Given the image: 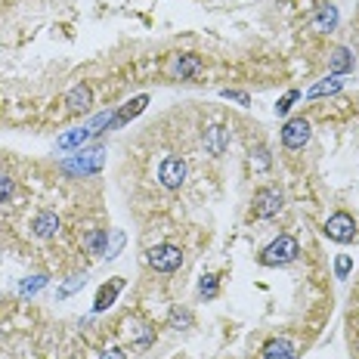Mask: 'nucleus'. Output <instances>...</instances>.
<instances>
[{
	"label": "nucleus",
	"instance_id": "1",
	"mask_svg": "<svg viewBox=\"0 0 359 359\" xmlns=\"http://www.w3.org/2000/svg\"><path fill=\"white\" fill-rule=\"evenodd\" d=\"M102 164H106V149H90V152H78L72 158H65L62 170L74 177H90V174H100Z\"/></svg>",
	"mask_w": 359,
	"mask_h": 359
},
{
	"label": "nucleus",
	"instance_id": "2",
	"mask_svg": "<svg viewBox=\"0 0 359 359\" xmlns=\"http://www.w3.org/2000/svg\"><path fill=\"white\" fill-rule=\"evenodd\" d=\"M301 254V248H297V242L291 236H279L276 242H269L264 251H260V264L264 266H285L291 264V260Z\"/></svg>",
	"mask_w": 359,
	"mask_h": 359
},
{
	"label": "nucleus",
	"instance_id": "3",
	"mask_svg": "<svg viewBox=\"0 0 359 359\" xmlns=\"http://www.w3.org/2000/svg\"><path fill=\"white\" fill-rule=\"evenodd\" d=\"M149 266L158 269V273H174V269H180V264H183V251L177 248V245H155L152 251L146 254Z\"/></svg>",
	"mask_w": 359,
	"mask_h": 359
},
{
	"label": "nucleus",
	"instance_id": "4",
	"mask_svg": "<svg viewBox=\"0 0 359 359\" xmlns=\"http://www.w3.org/2000/svg\"><path fill=\"white\" fill-rule=\"evenodd\" d=\"M325 236L332 238V242H341V245L353 242V238H356V220H353V217H350L347 211L332 214V217L325 220Z\"/></svg>",
	"mask_w": 359,
	"mask_h": 359
},
{
	"label": "nucleus",
	"instance_id": "5",
	"mask_svg": "<svg viewBox=\"0 0 359 359\" xmlns=\"http://www.w3.org/2000/svg\"><path fill=\"white\" fill-rule=\"evenodd\" d=\"M282 201H285V198H282V192L279 189H269V186H266V189H257L251 211H254V217H260V220H269V217H276L282 211Z\"/></svg>",
	"mask_w": 359,
	"mask_h": 359
},
{
	"label": "nucleus",
	"instance_id": "6",
	"mask_svg": "<svg viewBox=\"0 0 359 359\" xmlns=\"http://www.w3.org/2000/svg\"><path fill=\"white\" fill-rule=\"evenodd\" d=\"M158 180L164 189H180L186 180V161L177 158V155H168V158L158 164Z\"/></svg>",
	"mask_w": 359,
	"mask_h": 359
},
{
	"label": "nucleus",
	"instance_id": "7",
	"mask_svg": "<svg viewBox=\"0 0 359 359\" xmlns=\"http://www.w3.org/2000/svg\"><path fill=\"white\" fill-rule=\"evenodd\" d=\"M282 143L288 149H304L310 143V121H306V118H291V121H285V127H282Z\"/></svg>",
	"mask_w": 359,
	"mask_h": 359
},
{
	"label": "nucleus",
	"instance_id": "8",
	"mask_svg": "<svg viewBox=\"0 0 359 359\" xmlns=\"http://www.w3.org/2000/svg\"><path fill=\"white\" fill-rule=\"evenodd\" d=\"M201 143H205V152L208 155L220 158V155L226 152V146H229V130H226V127H220V124L205 127V133H201Z\"/></svg>",
	"mask_w": 359,
	"mask_h": 359
},
{
	"label": "nucleus",
	"instance_id": "9",
	"mask_svg": "<svg viewBox=\"0 0 359 359\" xmlns=\"http://www.w3.org/2000/svg\"><path fill=\"white\" fill-rule=\"evenodd\" d=\"M65 106H69L72 115H84V111H90V106H93V90L87 84H74L69 90V96H65Z\"/></svg>",
	"mask_w": 359,
	"mask_h": 359
},
{
	"label": "nucleus",
	"instance_id": "10",
	"mask_svg": "<svg viewBox=\"0 0 359 359\" xmlns=\"http://www.w3.org/2000/svg\"><path fill=\"white\" fill-rule=\"evenodd\" d=\"M59 226H62V223H59V217L53 211H41L34 217V223H32V229H34L37 238H53L59 233Z\"/></svg>",
	"mask_w": 359,
	"mask_h": 359
},
{
	"label": "nucleus",
	"instance_id": "11",
	"mask_svg": "<svg viewBox=\"0 0 359 359\" xmlns=\"http://www.w3.org/2000/svg\"><path fill=\"white\" fill-rule=\"evenodd\" d=\"M264 359H297V350L285 338H273L264 344Z\"/></svg>",
	"mask_w": 359,
	"mask_h": 359
},
{
	"label": "nucleus",
	"instance_id": "12",
	"mask_svg": "<svg viewBox=\"0 0 359 359\" xmlns=\"http://www.w3.org/2000/svg\"><path fill=\"white\" fill-rule=\"evenodd\" d=\"M124 288V282L121 279H115V282H109V285H102L100 291H96V301H93V310L96 313H102V310H109L111 304H115V297H118V291Z\"/></svg>",
	"mask_w": 359,
	"mask_h": 359
},
{
	"label": "nucleus",
	"instance_id": "13",
	"mask_svg": "<svg viewBox=\"0 0 359 359\" xmlns=\"http://www.w3.org/2000/svg\"><path fill=\"white\" fill-rule=\"evenodd\" d=\"M146 106H149V96H137V100H130V102H127V106H124L121 111H118L115 118H111V127H121V124H127V121H130V118H137V115H140V111H143Z\"/></svg>",
	"mask_w": 359,
	"mask_h": 359
},
{
	"label": "nucleus",
	"instance_id": "14",
	"mask_svg": "<svg viewBox=\"0 0 359 359\" xmlns=\"http://www.w3.org/2000/svg\"><path fill=\"white\" fill-rule=\"evenodd\" d=\"M328 65H332V74H347V72H353V53H350L347 47H338L332 53V59H328Z\"/></svg>",
	"mask_w": 359,
	"mask_h": 359
},
{
	"label": "nucleus",
	"instance_id": "15",
	"mask_svg": "<svg viewBox=\"0 0 359 359\" xmlns=\"http://www.w3.org/2000/svg\"><path fill=\"white\" fill-rule=\"evenodd\" d=\"M341 87H344V81L338 78V74H332V78L319 81V84H313L310 90H306V100H319V96H332V93H338Z\"/></svg>",
	"mask_w": 359,
	"mask_h": 359
},
{
	"label": "nucleus",
	"instance_id": "16",
	"mask_svg": "<svg viewBox=\"0 0 359 359\" xmlns=\"http://www.w3.org/2000/svg\"><path fill=\"white\" fill-rule=\"evenodd\" d=\"M90 137H93V133H90V127H81V130H69V133H62V137L56 140V149H78V146H84Z\"/></svg>",
	"mask_w": 359,
	"mask_h": 359
},
{
	"label": "nucleus",
	"instance_id": "17",
	"mask_svg": "<svg viewBox=\"0 0 359 359\" xmlns=\"http://www.w3.org/2000/svg\"><path fill=\"white\" fill-rule=\"evenodd\" d=\"M334 25H338V6L323 4L316 13V32H332Z\"/></svg>",
	"mask_w": 359,
	"mask_h": 359
},
{
	"label": "nucleus",
	"instance_id": "18",
	"mask_svg": "<svg viewBox=\"0 0 359 359\" xmlns=\"http://www.w3.org/2000/svg\"><path fill=\"white\" fill-rule=\"evenodd\" d=\"M198 69H201V59H198V56H192V53L180 56V59H177V65H174V72H177V78H180V81H186V78H192V74H198Z\"/></svg>",
	"mask_w": 359,
	"mask_h": 359
},
{
	"label": "nucleus",
	"instance_id": "19",
	"mask_svg": "<svg viewBox=\"0 0 359 359\" xmlns=\"http://www.w3.org/2000/svg\"><path fill=\"white\" fill-rule=\"evenodd\" d=\"M41 288H47V276H28V279L19 282V294H22V297H32V294H37Z\"/></svg>",
	"mask_w": 359,
	"mask_h": 359
},
{
	"label": "nucleus",
	"instance_id": "20",
	"mask_svg": "<svg viewBox=\"0 0 359 359\" xmlns=\"http://www.w3.org/2000/svg\"><path fill=\"white\" fill-rule=\"evenodd\" d=\"M121 248H124V233H121V229H111L109 238H106V251H102V254H106V260H111Z\"/></svg>",
	"mask_w": 359,
	"mask_h": 359
},
{
	"label": "nucleus",
	"instance_id": "21",
	"mask_svg": "<svg viewBox=\"0 0 359 359\" xmlns=\"http://www.w3.org/2000/svg\"><path fill=\"white\" fill-rule=\"evenodd\" d=\"M269 164H273V158H269V152H266L264 146H260V149H251V168H254V170H266Z\"/></svg>",
	"mask_w": 359,
	"mask_h": 359
},
{
	"label": "nucleus",
	"instance_id": "22",
	"mask_svg": "<svg viewBox=\"0 0 359 359\" xmlns=\"http://www.w3.org/2000/svg\"><path fill=\"white\" fill-rule=\"evenodd\" d=\"M217 291H220V285H217V276H205V279L198 282V294L205 297V301L217 297Z\"/></svg>",
	"mask_w": 359,
	"mask_h": 359
},
{
	"label": "nucleus",
	"instance_id": "23",
	"mask_svg": "<svg viewBox=\"0 0 359 359\" xmlns=\"http://www.w3.org/2000/svg\"><path fill=\"white\" fill-rule=\"evenodd\" d=\"M84 285H87V276H72V279L59 288V297H69V294H74V291H81Z\"/></svg>",
	"mask_w": 359,
	"mask_h": 359
},
{
	"label": "nucleus",
	"instance_id": "24",
	"mask_svg": "<svg viewBox=\"0 0 359 359\" xmlns=\"http://www.w3.org/2000/svg\"><path fill=\"white\" fill-rule=\"evenodd\" d=\"M106 238H109V233H106V229H100V233L87 236V248L93 251V254H102V251H106Z\"/></svg>",
	"mask_w": 359,
	"mask_h": 359
},
{
	"label": "nucleus",
	"instance_id": "25",
	"mask_svg": "<svg viewBox=\"0 0 359 359\" xmlns=\"http://www.w3.org/2000/svg\"><path fill=\"white\" fill-rule=\"evenodd\" d=\"M350 269H353V260H350V254H341V257L334 260V276H338V279H347Z\"/></svg>",
	"mask_w": 359,
	"mask_h": 359
},
{
	"label": "nucleus",
	"instance_id": "26",
	"mask_svg": "<svg viewBox=\"0 0 359 359\" xmlns=\"http://www.w3.org/2000/svg\"><path fill=\"white\" fill-rule=\"evenodd\" d=\"M13 192H16V183H13L10 177L0 174V205H6V201L13 198Z\"/></svg>",
	"mask_w": 359,
	"mask_h": 359
},
{
	"label": "nucleus",
	"instance_id": "27",
	"mask_svg": "<svg viewBox=\"0 0 359 359\" xmlns=\"http://www.w3.org/2000/svg\"><path fill=\"white\" fill-rule=\"evenodd\" d=\"M297 96H301V93H297V90H288V93H285V96H282V100H279V102H276V115H288L291 102H294V100H297Z\"/></svg>",
	"mask_w": 359,
	"mask_h": 359
},
{
	"label": "nucleus",
	"instance_id": "28",
	"mask_svg": "<svg viewBox=\"0 0 359 359\" xmlns=\"http://www.w3.org/2000/svg\"><path fill=\"white\" fill-rule=\"evenodd\" d=\"M223 100H233V102H238V106H248V93H242V90H223Z\"/></svg>",
	"mask_w": 359,
	"mask_h": 359
},
{
	"label": "nucleus",
	"instance_id": "29",
	"mask_svg": "<svg viewBox=\"0 0 359 359\" xmlns=\"http://www.w3.org/2000/svg\"><path fill=\"white\" fill-rule=\"evenodd\" d=\"M100 359H127L124 353H121V350H118V347H111V350H106V353H102Z\"/></svg>",
	"mask_w": 359,
	"mask_h": 359
}]
</instances>
